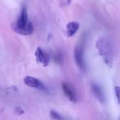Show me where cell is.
Returning <instances> with one entry per match:
<instances>
[{
    "instance_id": "obj_9",
    "label": "cell",
    "mask_w": 120,
    "mask_h": 120,
    "mask_svg": "<svg viewBox=\"0 0 120 120\" xmlns=\"http://www.w3.org/2000/svg\"><path fill=\"white\" fill-rule=\"evenodd\" d=\"M50 116L53 120H63V117L54 110L50 111Z\"/></svg>"
},
{
    "instance_id": "obj_8",
    "label": "cell",
    "mask_w": 120,
    "mask_h": 120,
    "mask_svg": "<svg viewBox=\"0 0 120 120\" xmlns=\"http://www.w3.org/2000/svg\"><path fill=\"white\" fill-rule=\"evenodd\" d=\"M92 91L96 96V97L99 100V101L102 103L105 102V96L104 94L101 89V88L96 84H92Z\"/></svg>"
},
{
    "instance_id": "obj_7",
    "label": "cell",
    "mask_w": 120,
    "mask_h": 120,
    "mask_svg": "<svg viewBox=\"0 0 120 120\" xmlns=\"http://www.w3.org/2000/svg\"><path fill=\"white\" fill-rule=\"evenodd\" d=\"M79 23L77 22H70L67 25L66 31L67 35L68 37H72L79 30Z\"/></svg>"
},
{
    "instance_id": "obj_11",
    "label": "cell",
    "mask_w": 120,
    "mask_h": 120,
    "mask_svg": "<svg viewBox=\"0 0 120 120\" xmlns=\"http://www.w3.org/2000/svg\"><path fill=\"white\" fill-rule=\"evenodd\" d=\"M15 111H16V112H17L18 114H19V115H21V114L23 113V110H22L20 108H17L15 109Z\"/></svg>"
},
{
    "instance_id": "obj_10",
    "label": "cell",
    "mask_w": 120,
    "mask_h": 120,
    "mask_svg": "<svg viewBox=\"0 0 120 120\" xmlns=\"http://www.w3.org/2000/svg\"><path fill=\"white\" fill-rule=\"evenodd\" d=\"M115 94H116L117 103H120V87H119V86H116V87L115 88Z\"/></svg>"
},
{
    "instance_id": "obj_2",
    "label": "cell",
    "mask_w": 120,
    "mask_h": 120,
    "mask_svg": "<svg viewBox=\"0 0 120 120\" xmlns=\"http://www.w3.org/2000/svg\"><path fill=\"white\" fill-rule=\"evenodd\" d=\"M13 30L22 35H30L34 31L33 25L31 22H27V9L24 7L21 11V13L15 22L11 25Z\"/></svg>"
},
{
    "instance_id": "obj_6",
    "label": "cell",
    "mask_w": 120,
    "mask_h": 120,
    "mask_svg": "<svg viewBox=\"0 0 120 120\" xmlns=\"http://www.w3.org/2000/svg\"><path fill=\"white\" fill-rule=\"evenodd\" d=\"M62 88L63 90L65 93V94L66 95V96L68 98V99L70 101H71L72 102H76L77 101V97H76V94L74 92V90L71 88L70 86H69L67 84H63L62 85Z\"/></svg>"
},
{
    "instance_id": "obj_4",
    "label": "cell",
    "mask_w": 120,
    "mask_h": 120,
    "mask_svg": "<svg viewBox=\"0 0 120 120\" xmlns=\"http://www.w3.org/2000/svg\"><path fill=\"white\" fill-rule=\"evenodd\" d=\"M24 82L25 84L32 88H37L41 90H46V87L44 86V84L38 79L27 76L24 79Z\"/></svg>"
},
{
    "instance_id": "obj_5",
    "label": "cell",
    "mask_w": 120,
    "mask_h": 120,
    "mask_svg": "<svg viewBox=\"0 0 120 120\" xmlns=\"http://www.w3.org/2000/svg\"><path fill=\"white\" fill-rule=\"evenodd\" d=\"M35 56L38 63L43 65L44 67L48 66L49 63V57L48 54L44 52L41 48L38 47L35 51Z\"/></svg>"
},
{
    "instance_id": "obj_1",
    "label": "cell",
    "mask_w": 120,
    "mask_h": 120,
    "mask_svg": "<svg viewBox=\"0 0 120 120\" xmlns=\"http://www.w3.org/2000/svg\"><path fill=\"white\" fill-rule=\"evenodd\" d=\"M96 46L105 63L111 68L113 64V51L109 40L105 37H101L98 39Z\"/></svg>"
},
{
    "instance_id": "obj_3",
    "label": "cell",
    "mask_w": 120,
    "mask_h": 120,
    "mask_svg": "<svg viewBox=\"0 0 120 120\" xmlns=\"http://www.w3.org/2000/svg\"><path fill=\"white\" fill-rule=\"evenodd\" d=\"M74 58L77 66L82 70L84 71L86 70V65L84 59L83 49L82 46H77L74 51Z\"/></svg>"
}]
</instances>
